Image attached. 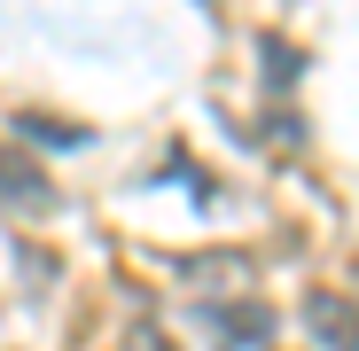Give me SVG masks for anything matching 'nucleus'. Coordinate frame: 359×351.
Segmentation results:
<instances>
[{
  "mask_svg": "<svg viewBox=\"0 0 359 351\" xmlns=\"http://www.w3.org/2000/svg\"><path fill=\"white\" fill-rule=\"evenodd\" d=\"M305 328L320 351H359V297H344V289H313L305 297Z\"/></svg>",
  "mask_w": 359,
  "mask_h": 351,
  "instance_id": "obj_1",
  "label": "nucleus"
},
{
  "mask_svg": "<svg viewBox=\"0 0 359 351\" xmlns=\"http://www.w3.org/2000/svg\"><path fill=\"white\" fill-rule=\"evenodd\" d=\"M203 328H211L226 351H243V343L258 351V343L273 336V312H266V305H211V312H203Z\"/></svg>",
  "mask_w": 359,
  "mask_h": 351,
  "instance_id": "obj_2",
  "label": "nucleus"
},
{
  "mask_svg": "<svg viewBox=\"0 0 359 351\" xmlns=\"http://www.w3.org/2000/svg\"><path fill=\"white\" fill-rule=\"evenodd\" d=\"M47 195H55L47 172H39L24 149H0V203H24V211H32V203H47Z\"/></svg>",
  "mask_w": 359,
  "mask_h": 351,
  "instance_id": "obj_3",
  "label": "nucleus"
},
{
  "mask_svg": "<svg viewBox=\"0 0 359 351\" xmlns=\"http://www.w3.org/2000/svg\"><path fill=\"white\" fill-rule=\"evenodd\" d=\"M16 125H24V133H32V141H55V149H79V141H86V133H79V125H55V117H32V109H24V117H16Z\"/></svg>",
  "mask_w": 359,
  "mask_h": 351,
  "instance_id": "obj_4",
  "label": "nucleus"
}]
</instances>
